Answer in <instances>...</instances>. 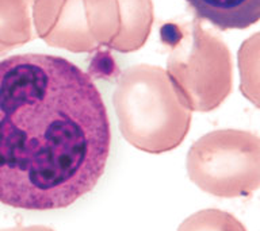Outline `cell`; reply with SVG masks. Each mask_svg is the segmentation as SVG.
<instances>
[{"label":"cell","mask_w":260,"mask_h":231,"mask_svg":"<svg viewBox=\"0 0 260 231\" xmlns=\"http://www.w3.org/2000/svg\"><path fill=\"white\" fill-rule=\"evenodd\" d=\"M241 92L259 107V34L256 32L243 44L239 53Z\"/></svg>","instance_id":"30bf717a"},{"label":"cell","mask_w":260,"mask_h":231,"mask_svg":"<svg viewBox=\"0 0 260 231\" xmlns=\"http://www.w3.org/2000/svg\"><path fill=\"white\" fill-rule=\"evenodd\" d=\"M91 36L101 48H110L119 30L117 0H84Z\"/></svg>","instance_id":"9c48e42d"},{"label":"cell","mask_w":260,"mask_h":231,"mask_svg":"<svg viewBox=\"0 0 260 231\" xmlns=\"http://www.w3.org/2000/svg\"><path fill=\"white\" fill-rule=\"evenodd\" d=\"M113 105L123 138L145 153L176 149L190 131L192 111L160 66L137 64L122 70Z\"/></svg>","instance_id":"7a4b0ae2"},{"label":"cell","mask_w":260,"mask_h":231,"mask_svg":"<svg viewBox=\"0 0 260 231\" xmlns=\"http://www.w3.org/2000/svg\"><path fill=\"white\" fill-rule=\"evenodd\" d=\"M197 19L218 30H244L260 19V0H186Z\"/></svg>","instance_id":"8992f818"},{"label":"cell","mask_w":260,"mask_h":231,"mask_svg":"<svg viewBox=\"0 0 260 231\" xmlns=\"http://www.w3.org/2000/svg\"><path fill=\"white\" fill-rule=\"evenodd\" d=\"M170 54L166 72L190 111L218 108L233 88V62L223 40L199 19L170 22L160 28Z\"/></svg>","instance_id":"3957f363"},{"label":"cell","mask_w":260,"mask_h":231,"mask_svg":"<svg viewBox=\"0 0 260 231\" xmlns=\"http://www.w3.org/2000/svg\"><path fill=\"white\" fill-rule=\"evenodd\" d=\"M178 231H247V228L231 212L207 208L184 219Z\"/></svg>","instance_id":"8fae6325"},{"label":"cell","mask_w":260,"mask_h":231,"mask_svg":"<svg viewBox=\"0 0 260 231\" xmlns=\"http://www.w3.org/2000/svg\"><path fill=\"white\" fill-rule=\"evenodd\" d=\"M49 46L72 53H93L99 46L91 36L84 0H62L54 26L44 38Z\"/></svg>","instance_id":"5b68a950"},{"label":"cell","mask_w":260,"mask_h":231,"mask_svg":"<svg viewBox=\"0 0 260 231\" xmlns=\"http://www.w3.org/2000/svg\"><path fill=\"white\" fill-rule=\"evenodd\" d=\"M0 231H54L48 226H18L8 227V228H0Z\"/></svg>","instance_id":"7c38bea8"},{"label":"cell","mask_w":260,"mask_h":231,"mask_svg":"<svg viewBox=\"0 0 260 231\" xmlns=\"http://www.w3.org/2000/svg\"><path fill=\"white\" fill-rule=\"evenodd\" d=\"M187 173L199 189L217 198L249 196L260 185V141L249 131L215 130L191 145Z\"/></svg>","instance_id":"277c9868"},{"label":"cell","mask_w":260,"mask_h":231,"mask_svg":"<svg viewBox=\"0 0 260 231\" xmlns=\"http://www.w3.org/2000/svg\"><path fill=\"white\" fill-rule=\"evenodd\" d=\"M119 30L109 49L132 53L141 49L149 38L153 24L152 0H117Z\"/></svg>","instance_id":"52a82bcc"},{"label":"cell","mask_w":260,"mask_h":231,"mask_svg":"<svg viewBox=\"0 0 260 231\" xmlns=\"http://www.w3.org/2000/svg\"><path fill=\"white\" fill-rule=\"evenodd\" d=\"M110 150V118L91 74L50 54L0 61V203L72 206L98 185Z\"/></svg>","instance_id":"6da1fadb"},{"label":"cell","mask_w":260,"mask_h":231,"mask_svg":"<svg viewBox=\"0 0 260 231\" xmlns=\"http://www.w3.org/2000/svg\"><path fill=\"white\" fill-rule=\"evenodd\" d=\"M32 0H0V56L36 40Z\"/></svg>","instance_id":"ba28073f"}]
</instances>
